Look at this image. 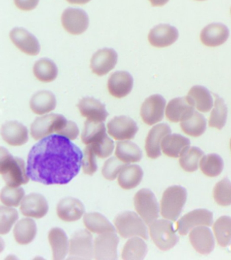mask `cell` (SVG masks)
<instances>
[{
	"label": "cell",
	"mask_w": 231,
	"mask_h": 260,
	"mask_svg": "<svg viewBox=\"0 0 231 260\" xmlns=\"http://www.w3.org/2000/svg\"><path fill=\"white\" fill-rule=\"evenodd\" d=\"M1 134L4 140L13 146L23 145L29 140L27 128L17 121H8L3 124Z\"/></svg>",
	"instance_id": "cell-22"
},
{
	"label": "cell",
	"mask_w": 231,
	"mask_h": 260,
	"mask_svg": "<svg viewBox=\"0 0 231 260\" xmlns=\"http://www.w3.org/2000/svg\"><path fill=\"white\" fill-rule=\"evenodd\" d=\"M68 120L59 114H49L36 118L31 125V136L36 140L43 139L50 134H57L66 125Z\"/></svg>",
	"instance_id": "cell-7"
},
{
	"label": "cell",
	"mask_w": 231,
	"mask_h": 260,
	"mask_svg": "<svg viewBox=\"0 0 231 260\" xmlns=\"http://www.w3.org/2000/svg\"><path fill=\"white\" fill-rule=\"evenodd\" d=\"M206 119L204 115L195 111L189 117L180 123L182 131L192 137L202 136L206 132Z\"/></svg>",
	"instance_id": "cell-37"
},
{
	"label": "cell",
	"mask_w": 231,
	"mask_h": 260,
	"mask_svg": "<svg viewBox=\"0 0 231 260\" xmlns=\"http://www.w3.org/2000/svg\"><path fill=\"white\" fill-rule=\"evenodd\" d=\"M214 95L216 97V101H215L214 108L209 119V126L218 129H222L226 123L228 109L222 98L217 94Z\"/></svg>",
	"instance_id": "cell-40"
},
{
	"label": "cell",
	"mask_w": 231,
	"mask_h": 260,
	"mask_svg": "<svg viewBox=\"0 0 231 260\" xmlns=\"http://www.w3.org/2000/svg\"><path fill=\"white\" fill-rule=\"evenodd\" d=\"M179 32L175 26L168 24H159L150 30L148 40L156 48H166L177 41Z\"/></svg>",
	"instance_id": "cell-16"
},
{
	"label": "cell",
	"mask_w": 231,
	"mask_h": 260,
	"mask_svg": "<svg viewBox=\"0 0 231 260\" xmlns=\"http://www.w3.org/2000/svg\"><path fill=\"white\" fill-rule=\"evenodd\" d=\"M213 231L218 245L226 247L231 243V217H220L213 225Z\"/></svg>",
	"instance_id": "cell-38"
},
{
	"label": "cell",
	"mask_w": 231,
	"mask_h": 260,
	"mask_svg": "<svg viewBox=\"0 0 231 260\" xmlns=\"http://www.w3.org/2000/svg\"><path fill=\"white\" fill-rule=\"evenodd\" d=\"M115 156L121 161L129 164L140 161L143 154L137 144L131 141L121 140L117 142Z\"/></svg>",
	"instance_id": "cell-34"
},
{
	"label": "cell",
	"mask_w": 231,
	"mask_h": 260,
	"mask_svg": "<svg viewBox=\"0 0 231 260\" xmlns=\"http://www.w3.org/2000/svg\"><path fill=\"white\" fill-rule=\"evenodd\" d=\"M170 0H149L150 3L154 7H161L166 5Z\"/></svg>",
	"instance_id": "cell-50"
},
{
	"label": "cell",
	"mask_w": 231,
	"mask_h": 260,
	"mask_svg": "<svg viewBox=\"0 0 231 260\" xmlns=\"http://www.w3.org/2000/svg\"><path fill=\"white\" fill-rule=\"evenodd\" d=\"M186 99L194 108L202 113H208L214 106L210 91L202 85L192 87L188 91Z\"/></svg>",
	"instance_id": "cell-27"
},
{
	"label": "cell",
	"mask_w": 231,
	"mask_h": 260,
	"mask_svg": "<svg viewBox=\"0 0 231 260\" xmlns=\"http://www.w3.org/2000/svg\"><path fill=\"white\" fill-rule=\"evenodd\" d=\"M79 134H80V129L77 124L74 121H68L63 128L56 134L64 136L71 140H74L78 138Z\"/></svg>",
	"instance_id": "cell-48"
},
{
	"label": "cell",
	"mask_w": 231,
	"mask_h": 260,
	"mask_svg": "<svg viewBox=\"0 0 231 260\" xmlns=\"http://www.w3.org/2000/svg\"><path fill=\"white\" fill-rule=\"evenodd\" d=\"M78 107L81 115L91 121L103 122L108 117L104 104L94 98H84L79 102Z\"/></svg>",
	"instance_id": "cell-24"
},
{
	"label": "cell",
	"mask_w": 231,
	"mask_h": 260,
	"mask_svg": "<svg viewBox=\"0 0 231 260\" xmlns=\"http://www.w3.org/2000/svg\"><path fill=\"white\" fill-rule=\"evenodd\" d=\"M230 150H231V139H230Z\"/></svg>",
	"instance_id": "cell-53"
},
{
	"label": "cell",
	"mask_w": 231,
	"mask_h": 260,
	"mask_svg": "<svg viewBox=\"0 0 231 260\" xmlns=\"http://www.w3.org/2000/svg\"><path fill=\"white\" fill-rule=\"evenodd\" d=\"M0 173L8 186L19 187L29 181L25 161L4 147L0 150Z\"/></svg>",
	"instance_id": "cell-2"
},
{
	"label": "cell",
	"mask_w": 231,
	"mask_h": 260,
	"mask_svg": "<svg viewBox=\"0 0 231 260\" xmlns=\"http://www.w3.org/2000/svg\"><path fill=\"white\" fill-rule=\"evenodd\" d=\"M91 0H67V2L72 4H78V5H84L90 2Z\"/></svg>",
	"instance_id": "cell-51"
},
{
	"label": "cell",
	"mask_w": 231,
	"mask_h": 260,
	"mask_svg": "<svg viewBox=\"0 0 231 260\" xmlns=\"http://www.w3.org/2000/svg\"><path fill=\"white\" fill-rule=\"evenodd\" d=\"M25 196V190L21 187L10 186L3 188L1 192V201L4 205L9 207H17Z\"/></svg>",
	"instance_id": "cell-43"
},
{
	"label": "cell",
	"mask_w": 231,
	"mask_h": 260,
	"mask_svg": "<svg viewBox=\"0 0 231 260\" xmlns=\"http://www.w3.org/2000/svg\"><path fill=\"white\" fill-rule=\"evenodd\" d=\"M20 209L25 216L40 219L47 214L48 204L43 195L31 193L24 197Z\"/></svg>",
	"instance_id": "cell-19"
},
{
	"label": "cell",
	"mask_w": 231,
	"mask_h": 260,
	"mask_svg": "<svg viewBox=\"0 0 231 260\" xmlns=\"http://www.w3.org/2000/svg\"><path fill=\"white\" fill-rule=\"evenodd\" d=\"M149 233L154 243L161 251L171 249L178 241L173 223L167 219H156L149 224Z\"/></svg>",
	"instance_id": "cell-5"
},
{
	"label": "cell",
	"mask_w": 231,
	"mask_h": 260,
	"mask_svg": "<svg viewBox=\"0 0 231 260\" xmlns=\"http://www.w3.org/2000/svg\"><path fill=\"white\" fill-rule=\"evenodd\" d=\"M190 243L198 253L208 255L214 249L215 241L212 231L206 225L194 228L189 234Z\"/></svg>",
	"instance_id": "cell-20"
},
{
	"label": "cell",
	"mask_w": 231,
	"mask_h": 260,
	"mask_svg": "<svg viewBox=\"0 0 231 260\" xmlns=\"http://www.w3.org/2000/svg\"><path fill=\"white\" fill-rule=\"evenodd\" d=\"M134 79L127 71H117L109 77L107 88L112 96L122 99L128 95L133 88Z\"/></svg>",
	"instance_id": "cell-18"
},
{
	"label": "cell",
	"mask_w": 231,
	"mask_h": 260,
	"mask_svg": "<svg viewBox=\"0 0 231 260\" xmlns=\"http://www.w3.org/2000/svg\"><path fill=\"white\" fill-rule=\"evenodd\" d=\"M228 28L224 24L215 22L203 28L200 34L202 44L208 47H218L224 44L229 38Z\"/></svg>",
	"instance_id": "cell-21"
},
{
	"label": "cell",
	"mask_w": 231,
	"mask_h": 260,
	"mask_svg": "<svg viewBox=\"0 0 231 260\" xmlns=\"http://www.w3.org/2000/svg\"><path fill=\"white\" fill-rule=\"evenodd\" d=\"M94 255V245L90 231L80 230L75 233L70 240L68 259H90Z\"/></svg>",
	"instance_id": "cell-8"
},
{
	"label": "cell",
	"mask_w": 231,
	"mask_h": 260,
	"mask_svg": "<svg viewBox=\"0 0 231 260\" xmlns=\"http://www.w3.org/2000/svg\"><path fill=\"white\" fill-rule=\"evenodd\" d=\"M188 138L180 134H168L161 143V150L166 155L172 158L180 157L190 147Z\"/></svg>",
	"instance_id": "cell-26"
},
{
	"label": "cell",
	"mask_w": 231,
	"mask_h": 260,
	"mask_svg": "<svg viewBox=\"0 0 231 260\" xmlns=\"http://www.w3.org/2000/svg\"><path fill=\"white\" fill-rule=\"evenodd\" d=\"M134 203L138 214L147 225L159 217V207L154 193L149 189L143 188L135 194Z\"/></svg>",
	"instance_id": "cell-6"
},
{
	"label": "cell",
	"mask_w": 231,
	"mask_h": 260,
	"mask_svg": "<svg viewBox=\"0 0 231 260\" xmlns=\"http://www.w3.org/2000/svg\"><path fill=\"white\" fill-rule=\"evenodd\" d=\"M166 101L162 95L154 94L148 97L142 105L141 115L144 123L153 125L163 119Z\"/></svg>",
	"instance_id": "cell-11"
},
{
	"label": "cell",
	"mask_w": 231,
	"mask_h": 260,
	"mask_svg": "<svg viewBox=\"0 0 231 260\" xmlns=\"http://www.w3.org/2000/svg\"><path fill=\"white\" fill-rule=\"evenodd\" d=\"M107 131L115 140H131L135 137L139 127L137 123L126 116L115 117L107 124Z\"/></svg>",
	"instance_id": "cell-13"
},
{
	"label": "cell",
	"mask_w": 231,
	"mask_h": 260,
	"mask_svg": "<svg viewBox=\"0 0 231 260\" xmlns=\"http://www.w3.org/2000/svg\"><path fill=\"white\" fill-rule=\"evenodd\" d=\"M230 12H231V10H230Z\"/></svg>",
	"instance_id": "cell-54"
},
{
	"label": "cell",
	"mask_w": 231,
	"mask_h": 260,
	"mask_svg": "<svg viewBox=\"0 0 231 260\" xmlns=\"http://www.w3.org/2000/svg\"><path fill=\"white\" fill-rule=\"evenodd\" d=\"M118 55L112 48H103L97 51L90 60V68L94 74L103 76L112 71L117 64Z\"/></svg>",
	"instance_id": "cell-14"
},
{
	"label": "cell",
	"mask_w": 231,
	"mask_h": 260,
	"mask_svg": "<svg viewBox=\"0 0 231 260\" xmlns=\"http://www.w3.org/2000/svg\"><path fill=\"white\" fill-rule=\"evenodd\" d=\"M147 253V245L139 237H131L123 247L122 258L125 260H142Z\"/></svg>",
	"instance_id": "cell-35"
},
{
	"label": "cell",
	"mask_w": 231,
	"mask_h": 260,
	"mask_svg": "<svg viewBox=\"0 0 231 260\" xmlns=\"http://www.w3.org/2000/svg\"><path fill=\"white\" fill-rule=\"evenodd\" d=\"M196 1H206V0H196Z\"/></svg>",
	"instance_id": "cell-52"
},
{
	"label": "cell",
	"mask_w": 231,
	"mask_h": 260,
	"mask_svg": "<svg viewBox=\"0 0 231 260\" xmlns=\"http://www.w3.org/2000/svg\"><path fill=\"white\" fill-rule=\"evenodd\" d=\"M127 164L121 161L117 157L109 158L105 162L102 169V174L105 179L108 180H113L120 174L121 170L127 166Z\"/></svg>",
	"instance_id": "cell-45"
},
{
	"label": "cell",
	"mask_w": 231,
	"mask_h": 260,
	"mask_svg": "<svg viewBox=\"0 0 231 260\" xmlns=\"http://www.w3.org/2000/svg\"><path fill=\"white\" fill-rule=\"evenodd\" d=\"M96 156L99 158L109 157L114 150V142L106 135L100 141L90 144Z\"/></svg>",
	"instance_id": "cell-46"
},
{
	"label": "cell",
	"mask_w": 231,
	"mask_h": 260,
	"mask_svg": "<svg viewBox=\"0 0 231 260\" xmlns=\"http://www.w3.org/2000/svg\"><path fill=\"white\" fill-rule=\"evenodd\" d=\"M96 154L94 153L92 146L88 144L85 148L83 154L82 170L85 174L92 176L97 170Z\"/></svg>",
	"instance_id": "cell-47"
},
{
	"label": "cell",
	"mask_w": 231,
	"mask_h": 260,
	"mask_svg": "<svg viewBox=\"0 0 231 260\" xmlns=\"http://www.w3.org/2000/svg\"><path fill=\"white\" fill-rule=\"evenodd\" d=\"M204 156V152L200 148L190 146L180 156V166L186 172H195L198 170L199 164Z\"/></svg>",
	"instance_id": "cell-39"
},
{
	"label": "cell",
	"mask_w": 231,
	"mask_h": 260,
	"mask_svg": "<svg viewBox=\"0 0 231 260\" xmlns=\"http://www.w3.org/2000/svg\"><path fill=\"white\" fill-rule=\"evenodd\" d=\"M37 225L34 219L24 218L16 224L14 229L15 241L20 245H27L35 239Z\"/></svg>",
	"instance_id": "cell-31"
},
{
	"label": "cell",
	"mask_w": 231,
	"mask_h": 260,
	"mask_svg": "<svg viewBox=\"0 0 231 260\" xmlns=\"http://www.w3.org/2000/svg\"><path fill=\"white\" fill-rule=\"evenodd\" d=\"M82 159V150L71 140L58 134L48 136L30 150L27 172L34 182L67 184L80 172Z\"/></svg>",
	"instance_id": "cell-1"
},
{
	"label": "cell",
	"mask_w": 231,
	"mask_h": 260,
	"mask_svg": "<svg viewBox=\"0 0 231 260\" xmlns=\"http://www.w3.org/2000/svg\"><path fill=\"white\" fill-rule=\"evenodd\" d=\"M85 226L92 233L101 234L114 232L115 229L108 219L101 213L93 212L87 213L84 217Z\"/></svg>",
	"instance_id": "cell-32"
},
{
	"label": "cell",
	"mask_w": 231,
	"mask_h": 260,
	"mask_svg": "<svg viewBox=\"0 0 231 260\" xmlns=\"http://www.w3.org/2000/svg\"><path fill=\"white\" fill-rule=\"evenodd\" d=\"M10 38L17 48L29 56H37L40 52L38 39L25 28H14L10 32Z\"/></svg>",
	"instance_id": "cell-15"
},
{
	"label": "cell",
	"mask_w": 231,
	"mask_h": 260,
	"mask_svg": "<svg viewBox=\"0 0 231 260\" xmlns=\"http://www.w3.org/2000/svg\"><path fill=\"white\" fill-rule=\"evenodd\" d=\"M194 112V107L186 97L176 98L171 100L166 109V115L173 123L187 119Z\"/></svg>",
	"instance_id": "cell-25"
},
{
	"label": "cell",
	"mask_w": 231,
	"mask_h": 260,
	"mask_svg": "<svg viewBox=\"0 0 231 260\" xmlns=\"http://www.w3.org/2000/svg\"><path fill=\"white\" fill-rule=\"evenodd\" d=\"M19 219V213L11 207L1 206L0 208V233L7 235Z\"/></svg>",
	"instance_id": "cell-44"
},
{
	"label": "cell",
	"mask_w": 231,
	"mask_h": 260,
	"mask_svg": "<svg viewBox=\"0 0 231 260\" xmlns=\"http://www.w3.org/2000/svg\"><path fill=\"white\" fill-rule=\"evenodd\" d=\"M58 69L55 63L49 58H44L36 61L34 66V74L40 81L50 83L55 80Z\"/></svg>",
	"instance_id": "cell-33"
},
{
	"label": "cell",
	"mask_w": 231,
	"mask_h": 260,
	"mask_svg": "<svg viewBox=\"0 0 231 260\" xmlns=\"http://www.w3.org/2000/svg\"><path fill=\"white\" fill-rule=\"evenodd\" d=\"M187 199V192L180 186H172L164 191L161 201V213L164 218L176 221Z\"/></svg>",
	"instance_id": "cell-3"
},
{
	"label": "cell",
	"mask_w": 231,
	"mask_h": 260,
	"mask_svg": "<svg viewBox=\"0 0 231 260\" xmlns=\"http://www.w3.org/2000/svg\"><path fill=\"white\" fill-rule=\"evenodd\" d=\"M55 95L51 91L42 90L36 93L30 101V108L36 115H42L50 113L56 107Z\"/></svg>",
	"instance_id": "cell-29"
},
{
	"label": "cell",
	"mask_w": 231,
	"mask_h": 260,
	"mask_svg": "<svg viewBox=\"0 0 231 260\" xmlns=\"http://www.w3.org/2000/svg\"><path fill=\"white\" fill-rule=\"evenodd\" d=\"M214 200L220 206L231 205V182L227 178H223L214 186L213 190Z\"/></svg>",
	"instance_id": "cell-42"
},
{
	"label": "cell",
	"mask_w": 231,
	"mask_h": 260,
	"mask_svg": "<svg viewBox=\"0 0 231 260\" xmlns=\"http://www.w3.org/2000/svg\"><path fill=\"white\" fill-rule=\"evenodd\" d=\"M171 133V128L166 123L157 124L150 130L145 141V150L149 158H157L161 155L162 141Z\"/></svg>",
	"instance_id": "cell-17"
},
{
	"label": "cell",
	"mask_w": 231,
	"mask_h": 260,
	"mask_svg": "<svg viewBox=\"0 0 231 260\" xmlns=\"http://www.w3.org/2000/svg\"><path fill=\"white\" fill-rule=\"evenodd\" d=\"M200 169L206 176L212 177V178L218 176L224 169V161L218 154H208L203 156L201 159Z\"/></svg>",
	"instance_id": "cell-41"
},
{
	"label": "cell",
	"mask_w": 231,
	"mask_h": 260,
	"mask_svg": "<svg viewBox=\"0 0 231 260\" xmlns=\"http://www.w3.org/2000/svg\"><path fill=\"white\" fill-rule=\"evenodd\" d=\"M56 212L62 221L72 222L79 220L84 215L85 207L79 199L68 197L58 203Z\"/></svg>",
	"instance_id": "cell-23"
},
{
	"label": "cell",
	"mask_w": 231,
	"mask_h": 260,
	"mask_svg": "<svg viewBox=\"0 0 231 260\" xmlns=\"http://www.w3.org/2000/svg\"><path fill=\"white\" fill-rule=\"evenodd\" d=\"M62 26L69 34H84L89 26L88 14L80 8H69L64 10L61 16Z\"/></svg>",
	"instance_id": "cell-12"
},
{
	"label": "cell",
	"mask_w": 231,
	"mask_h": 260,
	"mask_svg": "<svg viewBox=\"0 0 231 260\" xmlns=\"http://www.w3.org/2000/svg\"><path fill=\"white\" fill-rule=\"evenodd\" d=\"M106 135V127L103 122L87 119L84 123L81 138L83 143L88 145L100 141Z\"/></svg>",
	"instance_id": "cell-36"
},
{
	"label": "cell",
	"mask_w": 231,
	"mask_h": 260,
	"mask_svg": "<svg viewBox=\"0 0 231 260\" xmlns=\"http://www.w3.org/2000/svg\"><path fill=\"white\" fill-rule=\"evenodd\" d=\"M40 0H14L15 6L22 11H31L37 7Z\"/></svg>",
	"instance_id": "cell-49"
},
{
	"label": "cell",
	"mask_w": 231,
	"mask_h": 260,
	"mask_svg": "<svg viewBox=\"0 0 231 260\" xmlns=\"http://www.w3.org/2000/svg\"><path fill=\"white\" fill-rule=\"evenodd\" d=\"M213 223L212 211L206 209H197L186 213L178 220V231L180 235H186L194 228L206 225L211 226Z\"/></svg>",
	"instance_id": "cell-10"
},
{
	"label": "cell",
	"mask_w": 231,
	"mask_h": 260,
	"mask_svg": "<svg viewBox=\"0 0 231 260\" xmlns=\"http://www.w3.org/2000/svg\"><path fill=\"white\" fill-rule=\"evenodd\" d=\"M143 169L138 165L127 166L119 174L118 184L124 190H130L139 186L143 180Z\"/></svg>",
	"instance_id": "cell-30"
},
{
	"label": "cell",
	"mask_w": 231,
	"mask_h": 260,
	"mask_svg": "<svg viewBox=\"0 0 231 260\" xmlns=\"http://www.w3.org/2000/svg\"><path fill=\"white\" fill-rule=\"evenodd\" d=\"M114 223L119 235L125 239L140 237L148 239V233L145 221L133 211H125L115 217Z\"/></svg>",
	"instance_id": "cell-4"
},
{
	"label": "cell",
	"mask_w": 231,
	"mask_h": 260,
	"mask_svg": "<svg viewBox=\"0 0 231 260\" xmlns=\"http://www.w3.org/2000/svg\"><path fill=\"white\" fill-rule=\"evenodd\" d=\"M119 238L114 232L101 234L94 244V257L99 260L117 259V246Z\"/></svg>",
	"instance_id": "cell-9"
},
{
	"label": "cell",
	"mask_w": 231,
	"mask_h": 260,
	"mask_svg": "<svg viewBox=\"0 0 231 260\" xmlns=\"http://www.w3.org/2000/svg\"><path fill=\"white\" fill-rule=\"evenodd\" d=\"M48 241L52 247V255L55 260L65 258L70 249L68 238L63 230L53 228L48 233Z\"/></svg>",
	"instance_id": "cell-28"
}]
</instances>
